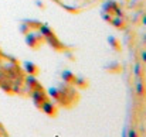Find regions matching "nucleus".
<instances>
[{"mask_svg":"<svg viewBox=\"0 0 146 137\" xmlns=\"http://www.w3.org/2000/svg\"><path fill=\"white\" fill-rule=\"evenodd\" d=\"M43 41V36L41 34H37V33H27L26 34V44L30 47V48H38L40 44Z\"/></svg>","mask_w":146,"mask_h":137,"instance_id":"1","label":"nucleus"},{"mask_svg":"<svg viewBox=\"0 0 146 137\" xmlns=\"http://www.w3.org/2000/svg\"><path fill=\"white\" fill-rule=\"evenodd\" d=\"M31 99H33L34 103L40 107V105H41L44 100H47V93L43 91V88H41V89H33V91H31Z\"/></svg>","mask_w":146,"mask_h":137,"instance_id":"2","label":"nucleus"},{"mask_svg":"<svg viewBox=\"0 0 146 137\" xmlns=\"http://www.w3.org/2000/svg\"><path fill=\"white\" fill-rule=\"evenodd\" d=\"M40 109H41L46 115H48V116H55V115H57V107H55V105H54L52 102H50V100H44V102L40 105Z\"/></svg>","mask_w":146,"mask_h":137,"instance_id":"3","label":"nucleus"},{"mask_svg":"<svg viewBox=\"0 0 146 137\" xmlns=\"http://www.w3.org/2000/svg\"><path fill=\"white\" fill-rule=\"evenodd\" d=\"M24 82H26V85H27V88L30 91H33V89H41V86H40V84H38V81H37V78L34 75H27L24 78Z\"/></svg>","mask_w":146,"mask_h":137,"instance_id":"4","label":"nucleus"},{"mask_svg":"<svg viewBox=\"0 0 146 137\" xmlns=\"http://www.w3.org/2000/svg\"><path fill=\"white\" fill-rule=\"evenodd\" d=\"M24 69H26V72L29 74V75H38V67L34 64V62H31V61H26L24 64Z\"/></svg>","mask_w":146,"mask_h":137,"instance_id":"5","label":"nucleus"},{"mask_svg":"<svg viewBox=\"0 0 146 137\" xmlns=\"http://www.w3.org/2000/svg\"><path fill=\"white\" fill-rule=\"evenodd\" d=\"M46 41H47V43H48L54 49H57V51H60V49H62V48H64L62 44L58 41V38L55 37V34H52V36H50V37H46Z\"/></svg>","mask_w":146,"mask_h":137,"instance_id":"6","label":"nucleus"},{"mask_svg":"<svg viewBox=\"0 0 146 137\" xmlns=\"http://www.w3.org/2000/svg\"><path fill=\"white\" fill-rule=\"evenodd\" d=\"M118 7V3L115 0H106L104 4H102V11H106V13H111L113 14V10Z\"/></svg>","mask_w":146,"mask_h":137,"instance_id":"7","label":"nucleus"},{"mask_svg":"<svg viewBox=\"0 0 146 137\" xmlns=\"http://www.w3.org/2000/svg\"><path fill=\"white\" fill-rule=\"evenodd\" d=\"M111 24H112L115 28H119V30H123V28H125V20H123V17H118V16L112 17Z\"/></svg>","mask_w":146,"mask_h":137,"instance_id":"8","label":"nucleus"},{"mask_svg":"<svg viewBox=\"0 0 146 137\" xmlns=\"http://www.w3.org/2000/svg\"><path fill=\"white\" fill-rule=\"evenodd\" d=\"M38 33L46 38V37H50V36H52L54 34V31H52V28L47 26V24H40V27H38Z\"/></svg>","mask_w":146,"mask_h":137,"instance_id":"9","label":"nucleus"},{"mask_svg":"<svg viewBox=\"0 0 146 137\" xmlns=\"http://www.w3.org/2000/svg\"><path fill=\"white\" fill-rule=\"evenodd\" d=\"M61 76H62L64 82H67V84H70V85H72V82H74V79H75V75H74L70 69H64L62 74H61Z\"/></svg>","mask_w":146,"mask_h":137,"instance_id":"10","label":"nucleus"},{"mask_svg":"<svg viewBox=\"0 0 146 137\" xmlns=\"http://www.w3.org/2000/svg\"><path fill=\"white\" fill-rule=\"evenodd\" d=\"M108 43H109V45L112 47V49H115V51H121V49H122L119 40H118L116 37H113V36H109V37H108Z\"/></svg>","mask_w":146,"mask_h":137,"instance_id":"11","label":"nucleus"},{"mask_svg":"<svg viewBox=\"0 0 146 137\" xmlns=\"http://www.w3.org/2000/svg\"><path fill=\"white\" fill-rule=\"evenodd\" d=\"M48 96L50 97H52L54 100H57V102H60V97H61V93H60V89L58 88H54V86H51L48 88Z\"/></svg>","mask_w":146,"mask_h":137,"instance_id":"12","label":"nucleus"},{"mask_svg":"<svg viewBox=\"0 0 146 137\" xmlns=\"http://www.w3.org/2000/svg\"><path fill=\"white\" fill-rule=\"evenodd\" d=\"M72 85H75L77 88H81V89H84V88H87V86H88V82H87V81H85L82 76H75V79H74Z\"/></svg>","mask_w":146,"mask_h":137,"instance_id":"13","label":"nucleus"},{"mask_svg":"<svg viewBox=\"0 0 146 137\" xmlns=\"http://www.w3.org/2000/svg\"><path fill=\"white\" fill-rule=\"evenodd\" d=\"M109 67H105V69L106 71H109V72H119L122 68H121V65H119V62H111V64H108Z\"/></svg>","mask_w":146,"mask_h":137,"instance_id":"14","label":"nucleus"},{"mask_svg":"<svg viewBox=\"0 0 146 137\" xmlns=\"http://www.w3.org/2000/svg\"><path fill=\"white\" fill-rule=\"evenodd\" d=\"M136 95L138 96H143L145 95V85H143V82L141 79H138V82H136Z\"/></svg>","mask_w":146,"mask_h":137,"instance_id":"15","label":"nucleus"},{"mask_svg":"<svg viewBox=\"0 0 146 137\" xmlns=\"http://www.w3.org/2000/svg\"><path fill=\"white\" fill-rule=\"evenodd\" d=\"M20 31H21L23 34H27V33H30V31H31V27H30L27 23H23V24L20 26Z\"/></svg>","mask_w":146,"mask_h":137,"instance_id":"16","label":"nucleus"},{"mask_svg":"<svg viewBox=\"0 0 146 137\" xmlns=\"http://www.w3.org/2000/svg\"><path fill=\"white\" fill-rule=\"evenodd\" d=\"M0 88L4 92H11V84H9V82H0Z\"/></svg>","mask_w":146,"mask_h":137,"instance_id":"17","label":"nucleus"},{"mask_svg":"<svg viewBox=\"0 0 146 137\" xmlns=\"http://www.w3.org/2000/svg\"><path fill=\"white\" fill-rule=\"evenodd\" d=\"M141 68H142V65L138 62V64H135V68H133V75L136 76V78H139L141 76Z\"/></svg>","mask_w":146,"mask_h":137,"instance_id":"18","label":"nucleus"},{"mask_svg":"<svg viewBox=\"0 0 146 137\" xmlns=\"http://www.w3.org/2000/svg\"><path fill=\"white\" fill-rule=\"evenodd\" d=\"M101 16H102V18H104L105 21H108V23H111V20H112V17H113L111 13H106V11H102Z\"/></svg>","mask_w":146,"mask_h":137,"instance_id":"19","label":"nucleus"},{"mask_svg":"<svg viewBox=\"0 0 146 137\" xmlns=\"http://www.w3.org/2000/svg\"><path fill=\"white\" fill-rule=\"evenodd\" d=\"M11 92H14V93H20V82H19V81H16V82L11 85Z\"/></svg>","mask_w":146,"mask_h":137,"instance_id":"20","label":"nucleus"},{"mask_svg":"<svg viewBox=\"0 0 146 137\" xmlns=\"http://www.w3.org/2000/svg\"><path fill=\"white\" fill-rule=\"evenodd\" d=\"M126 137H138V133H136V130L131 127V129L128 130V133H126Z\"/></svg>","mask_w":146,"mask_h":137,"instance_id":"21","label":"nucleus"},{"mask_svg":"<svg viewBox=\"0 0 146 137\" xmlns=\"http://www.w3.org/2000/svg\"><path fill=\"white\" fill-rule=\"evenodd\" d=\"M141 58H142L143 62H146V51H142V52H141Z\"/></svg>","mask_w":146,"mask_h":137,"instance_id":"22","label":"nucleus"},{"mask_svg":"<svg viewBox=\"0 0 146 137\" xmlns=\"http://www.w3.org/2000/svg\"><path fill=\"white\" fill-rule=\"evenodd\" d=\"M142 41H143V44H146V34H143V38H142Z\"/></svg>","mask_w":146,"mask_h":137,"instance_id":"23","label":"nucleus"},{"mask_svg":"<svg viewBox=\"0 0 146 137\" xmlns=\"http://www.w3.org/2000/svg\"><path fill=\"white\" fill-rule=\"evenodd\" d=\"M142 21H143V24L146 26V16H143V18H142Z\"/></svg>","mask_w":146,"mask_h":137,"instance_id":"24","label":"nucleus"},{"mask_svg":"<svg viewBox=\"0 0 146 137\" xmlns=\"http://www.w3.org/2000/svg\"><path fill=\"white\" fill-rule=\"evenodd\" d=\"M0 124H1V123H0Z\"/></svg>","mask_w":146,"mask_h":137,"instance_id":"25","label":"nucleus"}]
</instances>
